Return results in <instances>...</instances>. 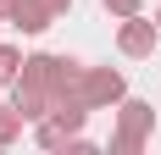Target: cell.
Instances as JSON below:
<instances>
[{
  "label": "cell",
  "mask_w": 161,
  "mask_h": 155,
  "mask_svg": "<svg viewBox=\"0 0 161 155\" xmlns=\"http://www.w3.org/2000/svg\"><path fill=\"white\" fill-rule=\"evenodd\" d=\"M56 6H50V0H17V11H11V28L17 33H45L50 22H56Z\"/></svg>",
  "instance_id": "5"
},
{
  "label": "cell",
  "mask_w": 161,
  "mask_h": 155,
  "mask_svg": "<svg viewBox=\"0 0 161 155\" xmlns=\"http://www.w3.org/2000/svg\"><path fill=\"white\" fill-rule=\"evenodd\" d=\"M150 133H156V105H150V100H122V105H117V133H111V150L117 155H139L150 144Z\"/></svg>",
  "instance_id": "1"
},
{
  "label": "cell",
  "mask_w": 161,
  "mask_h": 155,
  "mask_svg": "<svg viewBox=\"0 0 161 155\" xmlns=\"http://www.w3.org/2000/svg\"><path fill=\"white\" fill-rule=\"evenodd\" d=\"M50 6H56V11H61V17H67V11H72V0H50Z\"/></svg>",
  "instance_id": "12"
},
{
  "label": "cell",
  "mask_w": 161,
  "mask_h": 155,
  "mask_svg": "<svg viewBox=\"0 0 161 155\" xmlns=\"http://www.w3.org/2000/svg\"><path fill=\"white\" fill-rule=\"evenodd\" d=\"M83 100H89V111H117L128 100V78L117 67H89L83 72Z\"/></svg>",
  "instance_id": "3"
},
{
  "label": "cell",
  "mask_w": 161,
  "mask_h": 155,
  "mask_svg": "<svg viewBox=\"0 0 161 155\" xmlns=\"http://www.w3.org/2000/svg\"><path fill=\"white\" fill-rule=\"evenodd\" d=\"M11 11H17V0H0V22H11Z\"/></svg>",
  "instance_id": "11"
},
{
  "label": "cell",
  "mask_w": 161,
  "mask_h": 155,
  "mask_svg": "<svg viewBox=\"0 0 161 155\" xmlns=\"http://www.w3.org/2000/svg\"><path fill=\"white\" fill-rule=\"evenodd\" d=\"M67 139H72V133H67V127L56 122V116L33 122V144H39V150H67Z\"/></svg>",
  "instance_id": "8"
},
{
  "label": "cell",
  "mask_w": 161,
  "mask_h": 155,
  "mask_svg": "<svg viewBox=\"0 0 161 155\" xmlns=\"http://www.w3.org/2000/svg\"><path fill=\"white\" fill-rule=\"evenodd\" d=\"M156 22H161V6H156Z\"/></svg>",
  "instance_id": "13"
},
{
  "label": "cell",
  "mask_w": 161,
  "mask_h": 155,
  "mask_svg": "<svg viewBox=\"0 0 161 155\" xmlns=\"http://www.w3.org/2000/svg\"><path fill=\"white\" fill-rule=\"evenodd\" d=\"M56 78H61V56H56V50L22 56V78H17V83H28V89H56Z\"/></svg>",
  "instance_id": "4"
},
{
  "label": "cell",
  "mask_w": 161,
  "mask_h": 155,
  "mask_svg": "<svg viewBox=\"0 0 161 155\" xmlns=\"http://www.w3.org/2000/svg\"><path fill=\"white\" fill-rule=\"evenodd\" d=\"M100 6H106L111 17H133V11H145V0H100Z\"/></svg>",
  "instance_id": "10"
},
{
  "label": "cell",
  "mask_w": 161,
  "mask_h": 155,
  "mask_svg": "<svg viewBox=\"0 0 161 155\" xmlns=\"http://www.w3.org/2000/svg\"><path fill=\"white\" fill-rule=\"evenodd\" d=\"M11 105L28 116V122H45L50 111H56V94L50 89H28V83H11Z\"/></svg>",
  "instance_id": "6"
},
{
  "label": "cell",
  "mask_w": 161,
  "mask_h": 155,
  "mask_svg": "<svg viewBox=\"0 0 161 155\" xmlns=\"http://www.w3.org/2000/svg\"><path fill=\"white\" fill-rule=\"evenodd\" d=\"M156 45H161V22H150L145 11L117 17V50H122L128 61H145V56H156Z\"/></svg>",
  "instance_id": "2"
},
{
  "label": "cell",
  "mask_w": 161,
  "mask_h": 155,
  "mask_svg": "<svg viewBox=\"0 0 161 155\" xmlns=\"http://www.w3.org/2000/svg\"><path fill=\"white\" fill-rule=\"evenodd\" d=\"M17 78H22V50L0 45V83H17Z\"/></svg>",
  "instance_id": "9"
},
{
  "label": "cell",
  "mask_w": 161,
  "mask_h": 155,
  "mask_svg": "<svg viewBox=\"0 0 161 155\" xmlns=\"http://www.w3.org/2000/svg\"><path fill=\"white\" fill-rule=\"evenodd\" d=\"M22 127H33V122H28L17 105H0V150H11V144L22 139Z\"/></svg>",
  "instance_id": "7"
}]
</instances>
